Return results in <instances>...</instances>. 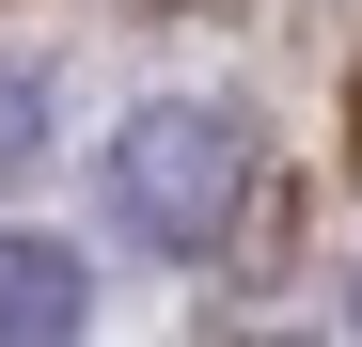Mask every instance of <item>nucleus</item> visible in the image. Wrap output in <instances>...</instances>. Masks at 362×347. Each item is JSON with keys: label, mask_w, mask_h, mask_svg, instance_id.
Segmentation results:
<instances>
[{"label": "nucleus", "mask_w": 362, "mask_h": 347, "mask_svg": "<svg viewBox=\"0 0 362 347\" xmlns=\"http://www.w3.org/2000/svg\"><path fill=\"white\" fill-rule=\"evenodd\" d=\"M236 190H252L236 110L158 95V110H127V127H110V221H127L142 253H221V237H236Z\"/></svg>", "instance_id": "1"}, {"label": "nucleus", "mask_w": 362, "mask_h": 347, "mask_svg": "<svg viewBox=\"0 0 362 347\" xmlns=\"http://www.w3.org/2000/svg\"><path fill=\"white\" fill-rule=\"evenodd\" d=\"M0 347H79V253L0 237Z\"/></svg>", "instance_id": "2"}, {"label": "nucleus", "mask_w": 362, "mask_h": 347, "mask_svg": "<svg viewBox=\"0 0 362 347\" xmlns=\"http://www.w3.org/2000/svg\"><path fill=\"white\" fill-rule=\"evenodd\" d=\"M32 142H47V79L0 64V174H32Z\"/></svg>", "instance_id": "3"}, {"label": "nucleus", "mask_w": 362, "mask_h": 347, "mask_svg": "<svg viewBox=\"0 0 362 347\" xmlns=\"http://www.w3.org/2000/svg\"><path fill=\"white\" fill-rule=\"evenodd\" d=\"M346 316H362V284H346Z\"/></svg>", "instance_id": "4"}]
</instances>
